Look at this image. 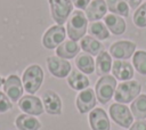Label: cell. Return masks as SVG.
I'll return each mask as SVG.
<instances>
[{
    "label": "cell",
    "mask_w": 146,
    "mask_h": 130,
    "mask_svg": "<svg viewBox=\"0 0 146 130\" xmlns=\"http://www.w3.org/2000/svg\"><path fill=\"white\" fill-rule=\"evenodd\" d=\"M48 2L50 6V14L52 19L58 25L66 23L73 11L72 0H48Z\"/></svg>",
    "instance_id": "5b68a950"
},
{
    "label": "cell",
    "mask_w": 146,
    "mask_h": 130,
    "mask_svg": "<svg viewBox=\"0 0 146 130\" xmlns=\"http://www.w3.org/2000/svg\"><path fill=\"white\" fill-rule=\"evenodd\" d=\"M132 65L139 74L146 75V50L135 51L132 56Z\"/></svg>",
    "instance_id": "4316f807"
},
{
    "label": "cell",
    "mask_w": 146,
    "mask_h": 130,
    "mask_svg": "<svg viewBox=\"0 0 146 130\" xmlns=\"http://www.w3.org/2000/svg\"><path fill=\"white\" fill-rule=\"evenodd\" d=\"M105 19V25L107 26L108 31H111L115 35H121L125 32L127 30V24L125 21L115 14H108L104 17Z\"/></svg>",
    "instance_id": "ac0fdd59"
},
{
    "label": "cell",
    "mask_w": 146,
    "mask_h": 130,
    "mask_svg": "<svg viewBox=\"0 0 146 130\" xmlns=\"http://www.w3.org/2000/svg\"><path fill=\"white\" fill-rule=\"evenodd\" d=\"M116 79L113 75L106 74L99 78L95 86V94L100 104L108 103L114 96L116 89Z\"/></svg>",
    "instance_id": "277c9868"
},
{
    "label": "cell",
    "mask_w": 146,
    "mask_h": 130,
    "mask_svg": "<svg viewBox=\"0 0 146 130\" xmlns=\"http://www.w3.org/2000/svg\"><path fill=\"white\" fill-rule=\"evenodd\" d=\"M3 81H5V80H3V79H2L1 76H0V87H1L2 84H3Z\"/></svg>",
    "instance_id": "d6a6232c"
},
{
    "label": "cell",
    "mask_w": 146,
    "mask_h": 130,
    "mask_svg": "<svg viewBox=\"0 0 146 130\" xmlns=\"http://www.w3.org/2000/svg\"><path fill=\"white\" fill-rule=\"evenodd\" d=\"M128 5H129V7H131V8H137L140 3H141V0H124Z\"/></svg>",
    "instance_id": "1f68e13d"
},
{
    "label": "cell",
    "mask_w": 146,
    "mask_h": 130,
    "mask_svg": "<svg viewBox=\"0 0 146 130\" xmlns=\"http://www.w3.org/2000/svg\"><path fill=\"white\" fill-rule=\"evenodd\" d=\"M11 107H13V104L8 98V96L5 92L0 91V113L8 112L9 109H11Z\"/></svg>",
    "instance_id": "f1b7e54d"
},
{
    "label": "cell",
    "mask_w": 146,
    "mask_h": 130,
    "mask_svg": "<svg viewBox=\"0 0 146 130\" xmlns=\"http://www.w3.org/2000/svg\"><path fill=\"white\" fill-rule=\"evenodd\" d=\"M112 73L116 80L129 81L133 78V67L130 63L121 59H115L112 65Z\"/></svg>",
    "instance_id": "9a60e30c"
},
{
    "label": "cell",
    "mask_w": 146,
    "mask_h": 130,
    "mask_svg": "<svg viewBox=\"0 0 146 130\" xmlns=\"http://www.w3.org/2000/svg\"><path fill=\"white\" fill-rule=\"evenodd\" d=\"M3 90L8 98L13 101H17L23 97V83L17 74H10L3 81Z\"/></svg>",
    "instance_id": "30bf717a"
},
{
    "label": "cell",
    "mask_w": 146,
    "mask_h": 130,
    "mask_svg": "<svg viewBox=\"0 0 146 130\" xmlns=\"http://www.w3.org/2000/svg\"><path fill=\"white\" fill-rule=\"evenodd\" d=\"M75 66L84 74H92L95 72L94 57L87 52H81L75 57Z\"/></svg>",
    "instance_id": "7402d4cb"
},
{
    "label": "cell",
    "mask_w": 146,
    "mask_h": 130,
    "mask_svg": "<svg viewBox=\"0 0 146 130\" xmlns=\"http://www.w3.org/2000/svg\"><path fill=\"white\" fill-rule=\"evenodd\" d=\"M87 26L88 18L86 14L80 9L73 10L66 22V32L68 34V38L73 41L81 40L86 35Z\"/></svg>",
    "instance_id": "6da1fadb"
},
{
    "label": "cell",
    "mask_w": 146,
    "mask_h": 130,
    "mask_svg": "<svg viewBox=\"0 0 146 130\" xmlns=\"http://www.w3.org/2000/svg\"><path fill=\"white\" fill-rule=\"evenodd\" d=\"M141 90V86L138 81L129 80L120 83L114 92V99L121 104H128L135 100Z\"/></svg>",
    "instance_id": "3957f363"
},
{
    "label": "cell",
    "mask_w": 146,
    "mask_h": 130,
    "mask_svg": "<svg viewBox=\"0 0 146 130\" xmlns=\"http://www.w3.org/2000/svg\"><path fill=\"white\" fill-rule=\"evenodd\" d=\"M89 123L92 130H111L110 120L103 108L96 107L89 114Z\"/></svg>",
    "instance_id": "5bb4252c"
},
{
    "label": "cell",
    "mask_w": 146,
    "mask_h": 130,
    "mask_svg": "<svg viewBox=\"0 0 146 130\" xmlns=\"http://www.w3.org/2000/svg\"><path fill=\"white\" fill-rule=\"evenodd\" d=\"M108 10L112 14L128 17L129 15V5L124 0H106Z\"/></svg>",
    "instance_id": "484cf974"
},
{
    "label": "cell",
    "mask_w": 146,
    "mask_h": 130,
    "mask_svg": "<svg viewBox=\"0 0 146 130\" xmlns=\"http://www.w3.org/2000/svg\"><path fill=\"white\" fill-rule=\"evenodd\" d=\"M42 82H43V70L39 65L33 64L25 68L22 79L24 90H26L30 95H34L41 87Z\"/></svg>",
    "instance_id": "7a4b0ae2"
},
{
    "label": "cell",
    "mask_w": 146,
    "mask_h": 130,
    "mask_svg": "<svg viewBox=\"0 0 146 130\" xmlns=\"http://www.w3.org/2000/svg\"><path fill=\"white\" fill-rule=\"evenodd\" d=\"M81 47L78 44L76 41L73 40H64L57 48H56V54L58 57L64 58V59H72L75 58L80 54Z\"/></svg>",
    "instance_id": "e0dca14e"
},
{
    "label": "cell",
    "mask_w": 146,
    "mask_h": 130,
    "mask_svg": "<svg viewBox=\"0 0 146 130\" xmlns=\"http://www.w3.org/2000/svg\"><path fill=\"white\" fill-rule=\"evenodd\" d=\"M47 67L49 72L59 79L68 76L72 71L71 63L67 59L60 58L58 56H48L47 57Z\"/></svg>",
    "instance_id": "ba28073f"
},
{
    "label": "cell",
    "mask_w": 146,
    "mask_h": 130,
    "mask_svg": "<svg viewBox=\"0 0 146 130\" xmlns=\"http://www.w3.org/2000/svg\"><path fill=\"white\" fill-rule=\"evenodd\" d=\"M136 51V43L129 40L115 41L110 47V54L115 59H128L133 56Z\"/></svg>",
    "instance_id": "9c48e42d"
},
{
    "label": "cell",
    "mask_w": 146,
    "mask_h": 130,
    "mask_svg": "<svg viewBox=\"0 0 146 130\" xmlns=\"http://www.w3.org/2000/svg\"><path fill=\"white\" fill-rule=\"evenodd\" d=\"M112 65H113V62H112L111 54L103 50L97 55L96 62H95V70L98 75L103 76L108 74V72L112 70Z\"/></svg>",
    "instance_id": "ffe728a7"
},
{
    "label": "cell",
    "mask_w": 146,
    "mask_h": 130,
    "mask_svg": "<svg viewBox=\"0 0 146 130\" xmlns=\"http://www.w3.org/2000/svg\"><path fill=\"white\" fill-rule=\"evenodd\" d=\"M129 130H146V121L145 120H138L131 124Z\"/></svg>",
    "instance_id": "f546056e"
},
{
    "label": "cell",
    "mask_w": 146,
    "mask_h": 130,
    "mask_svg": "<svg viewBox=\"0 0 146 130\" xmlns=\"http://www.w3.org/2000/svg\"><path fill=\"white\" fill-rule=\"evenodd\" d=\"M42 104L44 111L51 115H58L62 113V99L52 90H47L42 95Z\"/></svg>",
    "instance_id": "4fadbf2b"
},
{
    "label": "cell",
    "mask_w": 146,
    "mask_h": 130,
    "mask_svg": "<svg viewBox=\"0 0 146 130\" xmlns=\"http://www.w3.org/2000/svg\"><path fill=\"white\" fill-rule=\"evenodd\" d=\"M107 9V5L104 0H92L86 8V16L88 21L96 22L106 16Z\"/></svg>",
    "instance_id": "2e32d148"
},
{
    "label": "cell",
    "mask_w": 146,
    "mask_h": 130,
    "mask_svg": "<svg viewBox=\"0 0 146 130\" xmlns=\"http://www.w3.org/2000/svg\"><path fill=\"white\" fill-rule=\"evenodd\" d=\"M110 116L112 120L122 128H130L132 124V113L131 111L121 103H115L110 106Z\"/></svg>",
    "instance_id": "52a82bcc"
},
{
    "label": "cell",
    "mask_w": 146,
    "mask_h": 130,
    "mask_svg": "<svg viewBox=\"0 0 146 130\" xmlns=\"http://www.w3.org/2000/svg\"><path fill=\"white\" fill-rule=\"evenodd\" d=\"M80 47L84 52L91 56H97L104 50V44L91 35H84L80 41Z\"/></svg>",
    "instance_id": "44dd1931"
},
{
    "label": "cell",
    "mask_w": 146,
    "mask_h": 130,
    "mask_svg": "<svg viewBox=\"0 0 146 130\" xmlns=\"http://www.w3.org/2000/svg\"><path fill=\"white\" fill-rule=\"evenodd\" d=\"M66 36V29L63 25H52L50 26L42 36V44L47 49L57 48Z\"/></svg>",
    "instance_id": "8992f818"
},
{
    "label": "cell",
    "mask_w": 146,
    "mask_h": 130,
    "mask_svg": "<svg viewBox=\"0 0 146 130\" xmlns=\"http://www.w3.org/2000/svg\"><path fill=\"white\" fill-rule=\"evenodd\" d=\"M15 124L18 130H39L41 128V123L39 122V120L29 114L18 115L16 117Z\"/></svg>",
    "instance_id": "603a6c76"
},
{
    "label": "cell",
    "mask_w": 146,
    "mask_h": 130,
    "mask_svg": "<svg viewBox=\"0 0 146 130\" xmlns=\"http://www.w3.org/2000/svg\"><path fill=\"white\" fill-rule=\"evenodd\" d=\"M96 98L97 97H96L95 90H92L90 88L81 90L79 92V95L76 96V100H75L78 111L81 114H84L89 111H92L95 108V105H96Z\"/></svg>",
    "instance_id": "7c38bea8"
},
{
    "label": "cell",
    "mask_w": 146,
    "mask_h": 130,
    "mask_svg": "<svg viewBox=\"0 0 146 130\" xmlns=\"http://www.w3.org/2000/svg\"><path fill=\"white\" fill-rule=\"evenodd\" d=\"M67 83L74 90H83L89 87L90 81L87 78V74H84L81 71H79L78 68H75V70H72L71 73L68 74Z\"/></svg>",
    "instance_id": "d6986e66"
},
{
    "label": "cell",
    "mask_w": 146,
    "mask_h": 130,
    "mask_svg": "<svg viewBox=\"0 0 146 130\" xmlns=\"http://www.w3.org/2000/svg\"><path fill=\"white\" fill-rule=\"evenodd\" d=\"M132 22L138 27H146V2L141 3L135 11Z\"/></svg>",
    "instance_id": "83f0119b"
},
{
    "label": "cell",
    "mask_w": 146,
    "mask_h": 130,
    "mask_svg": "<svg viewBox=\"0 0 146 130\" xmlns=\"http://www.w3.org/2000/svg\"><path fill=\"white\" fill-rule=\"evenodd\" d=\"M130 111L137 120H145L146 119V95H139L135 100L131 101Z\"/></svg>",
    "instance_id": "cb8c5ba5"
},
{
    "label": "cell",
    "mask_w": 146,
    "mask_h": 130,
    "mask_svg": "<svg viewBox=\"0 0 146 130\" xmlns=\"http://www.w3.org/2000/svg\"><path fill=\"white\" fill-rule=\"evenodd\" d=\"M72 2H73L74 7L82 10V9H86L88 7V5L90 3V0H72Z\"/></svg>",
    "instance_id": "4dcf8cb0"
},
{
    "label": "cell",
    "mask_w": 146,
    "mask_h": 130,
    "mask_svg": "<svg viewBox=\"0 0 146 130\" xmlns=\"http://www.w3.org/2000/svg\"><path fill=\"white\" fill-rule=\"evenodd\" d=\"M19 108L29 115H41L44 111L43 104L40 98L33 95H25L18 100Z\"/></svg>",
    "instance_id": "8fae6325"
},
{
    "label": "cell",
    "mask_w": 146,
    "mask_h": 130,
    "mask_svg": "<svg viewBox=\"0 0 146 130\" xmlns=\"http://www.w3.org/2000/svg\"><path fill=\"white\" fill-rule=\"evenodd\" d=\"M88 26H89L88 27L89 34L96 38L97 40H106L110 38V31L105 25V23L96 21V22H91Z\"/></svg>",
    "instance_id": "d4e9b609"
}]
</instances>
